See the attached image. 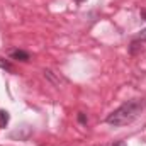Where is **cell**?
<instances>
[{"mask_svg":"<svg viewBox=\"0 0 146 146\" xmlns=\"http://www.w3.org/2000/svg\"><path fill=\"white\" fill-rule=\"evenodd\" d=\"M146 107V100L145 99H131L127 102H124L121 107H117L115 110H112L106 122L109 126H114V127H122V126H127L131 122H134L141 112L145 110Z\"/></svg>","mask_w":146,"mask_h":146,"instance_id":"cell-1","label":"cell"},{"mask_svg":"<svg viewBox=\"0 0 146 146\" xmlns=\"http://www.w3.org/2000/svg\"><path fill=\"white\" fill-rule=\"evenodd\" d=\"M10 58H12V60H17V61H29V60H31L29 53H27V51H22V49H14V51H10Z\"/></svg>","mask_w":146,"mask_h":146,"instance_id":"cell-2","label":"cell"},{"mask_svg":"<svg viewBox=\"0 0 146 146\" xmlns=\"http://www.w3.org/2000/svg\"><path fill=\"white\" fill-rule=\"evenodd\" d=\"M9 121H10V114H9L7 110L0 109V127H2V129H5V127H7V124H9Z\"/></svg>","mask_w":146,"mask_h":146,"instance_id":"cell-3","label":"cell"},{"mask_svg":"<svg viewBox=\"0 0 146 146\" xmlns=\"http://www.w3.org/2000/svg\"><path fill=\"white\" fill-rule=\"evenodd\" d=\"M0 68H3V70H9V72H14L12 65H10L9 61H2V58H0Z\"/></svg>","mask_w":146,"mask_h":146,"instance_id":"cell-4","label":"cell"},{"mask_svg":"<svg viewBox=\"0 0 146 146\" xmlns=\"http://www.w3.org/2000/svg\"><path fill=\"white\" fill-rule=\"evenodd\" d=\"M136 39H138V41H145V42H146V29H141V31H139V34L136 36Z\"/></svg>","mask_w":146,"mask_h":146,"instance_id":"cell-5","label":"cell"},{"mask_svg":"<svg viewBox=\"0 0 146 146\" xmlns=\"http://www.w3.org/2000/svg\"><path fill=\"white\" fill-rule=\"evenodd\" d=\"M78 121H80L82 124H87V117H85V114H83V112H80V114H78Z\"/></svg>","mask_w":146,"mask_h":146,"instance_id":"cell-6","label":"cell"},{"mask_svg":"<svg viewBox=\"0 0 146 146\" xmlns=\"http://www.w3.org/2000/svg\"><path fill=\"white\" fill-rule=\"evenodd\" d=\"M112 146H127V145H126V141H117V143H114Z\"/></svg>","mask_w":146,"mask_h":146,"instance_id":"cell-7","label":"cell"},{"mask_svg":"<svg viewBox=\"0 0 146 146\" xmlns=\"http://www.w3.org/2000/svg\"><path fill=\"white\" fill-rule=\"evenodd\" d=\"M141 17H145V21H146V10H141Z\"/></svg>","mask_w":146,"mask_h":146,"instance_id":"cell-8","label":"cell"},{"mask_svg":"<svg viewBox=\"0 0 146 146\" xmlns=\"http://www.w3.org/2000/svg\"><path fill=\"white\" fill-rule=\"evenodd\" d=\"M76 2H85V0H76Z\"/></svg>","mask_w":146,"mask_h":146,"instance_id":"cell-9","label":"cell"}]
</instances>
